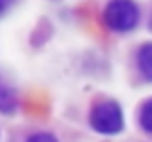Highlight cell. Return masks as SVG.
<instances>
[{
	"label": "cell",
	"mask_w": 152,
	"mask_h": 142,
	"mask_svg": "<svg viewBox=\"0 0 152 142\" xmlns=\"http://www.w3.org/2000/svg\"><path fill=\"white\" fill-rule=\"evenodd\" d=\"M140 11L131 0H110L104 9V23L113 32H129L137 25Z\"/></svg>",
	"instance_id": "6da1fadb"
},
{
	"label": "cell",
	"mask_w": 152,
	"mask_h": 142,
	"mask_svg": "<svg viewBox=\"0 0 152 142\" xmlns=\"http://www.w3.org/2000/svg\"><path fill=\"white\" fill-rule=\"evenodd\" d=\"M150 29H152V19H150Z\"/></svg>",
	"instance_id": "ba28073f"
},
{
	"label": "cell",
	"mask_w": 152,
	"mask_h": 142,
	"mask_svg": "<svg viewBox=\"0 0 152 142\" xmlns=\"http://www.w3.org/2000/svg\"><path fill=\"white\" fill-rule=\"evenodd\" d=\"M140 123L146 132L152 134V100H148L144 107H142V113H140Z\"/></svg>",
	"instance_id": "5b68a950"
},
{
	"label": "cell",
	"mask_w": 152,
	"mask_h": 142,
	"mask_svg": "<svg viewBox=\"0 0 152 142\" xmlns=\"http://www.w3.org/2000/svg\"><path fill=\"white\" fill-rule=\"evenodd\" d=\"M13 2H15V0H0V17H2V15L7 13V9H9Z\"/></svg>",
	"instance_id": "8992f818"
},
{
	"label": "cell",
	"mask_w": 152,
	"mask_h": 142,
	"mask_svg": "<svg viewBox=\"0 0 152 142\" xmlns=\"http://www.w3.org/2000/svg\"><path fill=\"white\" fill-rule=\"evenodd\" d=\"M137 65L146 79L152 82V44H144L137 52Z\"/></svg>",
	"instance_id": "277c9868"
},
{
	"label": "cell",
	"mask_w": 152,
	"mask_h": 142,
	"mask_svg": "<svg viewBox=\"0 0 152 142\" xmlns=\"http://www.w3.org/2000/svg\"><path fill=\"white\" fill-rule=\"evenodd\" d=\"M17 109V94L0 79V113H13Z\"/></svg>",
	"instance_id": "3957f363"
},
{
	"label": "cell",
	"mask_w": 152,
	"mask_h": 142,
	"mask_svg": "<svg viewBox=\"0 0 152 142\" xmlns=\"http://www.w3.org/2000/svg\"><path fill=\"white\" fill-rule=\"evenodd\" d=\"M90 123L100 134H117L123 129V113H121L117 102L106 100V102H100L92 109Z\"/></svg>",
	"instance_id": "7a4b0ae2"
},
{
	"label": "cell",
	"mask_w": 152,
	"mask_h": 142,
	"mask_svg": "<svg viewBox=\"0 0 152 142\" xmlns=\"http://www.w3.org/2000/svg\"><path fill=\"white\" fill-rule=\"evenodd\" d=\"M31 140H54V136H46V134H38V136H31Z\"/></svg>",
	"instance_id": "52a82bcc"
}]
</instances>
